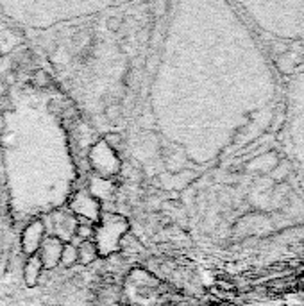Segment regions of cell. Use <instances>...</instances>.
I'll use <instances>...</instances> for the list:
<instances>
[{"label": "cell", "instance_id": "6da1fadb", "mask_svg": "<svg viewBox=\"0 0 304 306\" xmlns=\"http://www.w3.org/2000/svg\"><path fill=\"white\" fill-rule=\"evenodd\" d=\"M45 224L40 219L29 222L22 233V251L27 256L38 255V251L42 247V242L45 240Z\"/></svg>", "mask_w": 304, "mask_h": 306}, {"label": "cell", "instance_id": "7a4b0ae2", "mask_svg": "<svg viewBox=\"0 0 304 306\" xmlns=\"http://www.w3.org/2000/svg\"><path fill=\"white\" fill-rule=\"evenodd\" d=\"M61 251H63V242L56 238L54 235L45 236L42 242V247L38 251V258L42 262L43 268L52 270L61 263Z\"/></svg>", "mask_w": 304, "mask_h": 306}, {"label": "cell", "instance_id": "3957f363", "mask_svg": "<svg viewBox=\"0 0 304 306\" xmlns=\"http://www.w3.org/2000/svg\"><path fill=\"white\" fill-rule=\"evenodd\" d=\"M52 220H54V229H56V238H59L63 244H68L75 236V229H77V224L79 222L75 220V215L65 212H57L52 215Z\"/></svg>", "mask_w": 304, "mask_h": 306}, {"label": "cell", "instance_id": "277c9868", "mask_svg": "<svg viewBox=\"0 0 304 306\" xmlns=\"http://www.w3.org/2000/svg\"><path fill=\"white\" fill-rule=\"evenodd\" d=\"M70 208L75 213H79V217H86L89 220H97L98 219V203L86 190H81V192L75 193V197L70 203Z\"/></svg>", "mask_w": 304, "mask_h": 306}, {"label": "cell", "instance_id": "5b68a950", "mask_svg": "<svg viewBox=\"0 0 304 306\" xmlns=\"http://www.w3.org/2000/svg\"><path fill=\"white\" fill-rule=\"evenodd\" d=\"M45 270L42 265V262H40V258H38V255L34 256H29L27 262H25L24 265V281L27 287H36L38 283H40V278H42V272Z\"/></svg>", "mask_w": 304, "mask_h": 306}, {"label": "cell", "instance_id": "8992f818", "mask_svg": "<svg viewBox=\"0 0 304 306\" xmlns=\"http://www.w3.org/2000/svg\"><path fill=\"white\" fill-rule=\"evenodd\" d=\"M97 256H98V249L97 245H95V242L86 240L77 245V263L89 265L97 260Z\"/></svg>", "mask_w": 304, "mask_h": 306}, {"label": "cell", "instance_id": "52a82bcc", "mask_svg": "<svg viewBox=\"0 0 304 306\" xmlns=\"http://www.w3.org/2000/svg\"><path fill=\"white\" fill-rule=\"evenodd\" d=\"M77 263V245H74L72 242L63 244V251H61V265L65 267H72Z\"/></svg>", "mask_w": 304, "mask_h": 306}, {"label": "cell", "instance_id": "ba28073f", "mask_svg": "<svg viewBox=\"0 0 304 306\" xmlns=\"http://www.w3.org/2000/svg\"><path fill=\"white\" fill-rule=\"evenodd\" d=\"M93 235H95L93 224H89V222H85V224H77V229H75V236H79L81 242L89 240V238H91Z\"/></svg>", "mask_w": 304, "mask_h": 306}, {"label": "cell", "instance_id": "9c48e42d", "mask_svg": "<svg viewBox=\"0 0 304 306\" xmlns=\"http://www.w3.org/2000/svg\"><path fill=\"white\" fill-rule=\"evenodd\" d=\"M33 83H34V86H38V88H47V86L52 83V79L45 70H36L33 76Z\"/></svg>", "mask_w": 304, "mask_h": 306}, {"label": "cell", "instance_id": "30bf717a", "mask_svg": "<svg viewBox=\"0 0 304 306\" xmlns=\"http://www.w3.org/2000/svg\"><path fill=\"white\" fill-rule=\"evenodd\" d=\"M104 143L111 149V151H117L122 147V136L118 132H108L106 136H104Z\"/></svg>", "mask_w": 304, "mask_h": 306}, {"label": "cell", "instance_id": "8fae6325", "mask_svg": "<svg viewBox=\"0 0 304 306\" xmlns=\"http://www.w3.org/2000/svg\"><path fill=\"white\" fill-rule=\"evenodd\" d=\"M118 27H120V20H117V18H109L108 20V29L109 31H117Z\"/></svg>", "mask_w": 304, "mask_h": 306}, {"label": "cell", "instance_id": "7c38bea8", "mask_svg": "<svg viewBox=\"0 0 304 306\" xmlns=\"http://www.w3.org/2000/svg\"><path fill=\"white\" fill-rule=\"evenodd\" d=\"M118 113H120V109H118V108H115V106H111V108H108V115H109V118H111V120H115V118L118 117Z\"/></svg>", "mask_w": 304, "mask_h": 306}]
</instances>
